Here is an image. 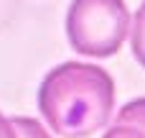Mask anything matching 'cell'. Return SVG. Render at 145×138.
<instances>
[{"label": "cell", "mask_w": 145, "mask_h": 138, "mask_svg": "<svg viewBox=\"0 0 145 138\" xmlns=\"http://www.w3.org/2000/svg\"><path fill=\"white\" fill-rule=\"evenodd\" d=\"M0 138H18V131H15L13 120L5 118L3 113H0Z\"/></svg>", "instance_id": "8992f818"}, {"label": "cell", "mask_w": 145, "mask_h": 138, "mask_svg": "<svg viewBox=\"0 0 145 138\" xmlns=\"http://www.w3.org/2000/svg\"><path fill=\"white\" fill-rule=\"evenodd\" d=\"M130 31V10L125 0H71L66 13L69 44L94 59L120 51Z\"/></svg>", "instance_id": "7a4b0ae2"}, {"label": "cell", "mask_w": 145, "mask_h": 138, "mask_svg": "<svg viewBox=\"0 0 145 138\" xmlns=\"http://www.w3.org/2000/svg\"><path fill=\"white\" fill-rule=\"evenodd\" d=\"M130 46H133V56L138 59V64L145 69V3L138 8V13H135V18H133Z\"/></svg>", "instance_id": "277c9868"}, {"label": "cell", "mask_w": 145, "mask_h": 138, "mask_svg": "<svg viewBox=\"0 0 145 138\" xmlns=\"http://www.w3.org/2000/svg\"><path fill=\"white\" fill-rule=\"evenodd\" d=\"M102 138H145V97L130 100Z\"/></svg>", "instance_id": "3957f363"}, {"label": "cell", "mask_w": 145, "mask_h": 138, "mask_svg": "<svg viewBox=\"0 0 145 138\" xmlns=\"http://www.w3.org/2000/svg\"><path fill=\"white\" fill-rule=\"evenodd\" d=\"M38 110L59 136H92L115 110V82L102 67L64 61L43 77Z\"/></svg>", "instance_id": "6da1fadb"}, {"label": "cell", "mask_w": 145, "mask_h": 138, "mask_svg": "<svg viewBox=\"0 0 145 138\" xmlns=\"http://www.w3.org/2000/svg\"><path fill=\"white\" fill-rule=\"evenodd\" d=\"M10 120L18 131V138H51L43 131V125L33 118H10Z\"/></svg>", "instance_id": "5b68a950"}]
</instances>
